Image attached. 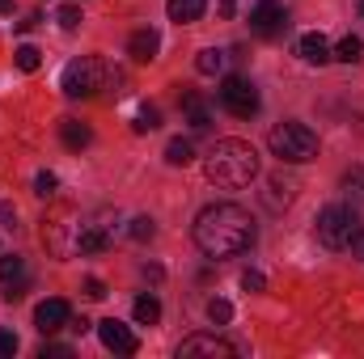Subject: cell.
Listing matches in <instances>:
<instances>
[{"label":"cell","mask_w":364,"mask_h":359,"mask_svg":"<svg viewBox=\"0 0 364 359\" xmlns=\"http://www.w3.org/2000/svg\"><path fill=\"white\" fill-rule=\"evenodd\" d=\"M195 245L208 258H233L255 245V220L237 203H212L195 216Z\"/></svg>","instance_id":"6da1fadb"},{"label":"cell","mask_w":364,"mask_h":359,"mask_svg":"<svg viewBox=\"0 0 364 359\" xmlns=\"http://www.w3.org/2000/svg\"><path fill=\"white\" fill-rule=\"evenodd\" d=\"M208 178L225 190H242L259 178V153L246 144V140H216L208 161H203Z\"/></svg>","instance_id":"7a4b0ae2"},{"label":"cell","mask_w":364,"mask_h":359,"mask_svg":"<svg viewBox=\"0 0 364 359\" xmlns=\"http://www.w3.org/2000/svg\"><path fill=\"white\" fill-rule=\"evenodd\" d=\"M110 81L119 85V72H110L106 60H97V55H81V60H73V64L64 68L60 89L68 93V97H93L97 89H110Z\"/></svg>","instance_id":"3957f363"},{"label":"cell","mask_w":364,"mask_h":359,"mask_svg":"<svg viewBox=\"0 0 364 359\" xmlns=\"http://www.w3.org/2000/svg\"><path fill=\"white\" fill-rule=\"evenodd\" d=\"M267 148L284 165H305V161L318 157V136L305 123H275L267 131Z\"/></svg>","instance_id":"277c9868"},{"label":"cell","mask_w":364,"mask_h":359,"mask_svg":"<svg viewBox=\"0 0 364 359\" xmlns=\"http://www.w3.org/2000/svg\"><path fill=\"white\" fill-rule=\"evenodd\" d=\"M360 233H364V224H360V216H356V207H343V203L322 207V216H318V241L326 250H348V245H356Z\"/></svg>","instance_id":"5b68a950"},{"label":"cell","mask_w":364,"mask_h":359,"mask_svg":"<svg viewBox=\"0 0 364 359\" xmlns=\"http://www.w3.org/2000/svg\"><path fill=\"white\" fill-rule=\"evenodd\" d=\"M114 228H119V216L114 211H93L77 224L73 233V250L77 254H102L110 241H114Z\"/></svg>","instance_id":"8992f818"},{"label":"cell","mask_w":364,"mask_h":359,"mask_svg":"<svg viewBox=\"0 0 364 359\" xmlns=\"http://www.w3.org/2000/svg\"><path fill=\"white\" fill-rule=\"evenodd\" d=\"M216 97H220V106H225L233 118H250V114H259V89H255L246 77H225L220 89H216Z\"/></svg>","instance_id":"52a82bcc"},{"label":"cell","mask_w":364,"mask_h":359,"mask_svg":"<svg viewBox=\"0 0 364 359\" xmlns=\"http://www.w3.org/2000/svg\"><path fill=\"white\" fill-rule=\"evenodd\" d=\"M97 338H102V347L106 351H114V355H136V334L119 321V317H106V321H97Z\"/></svg>","instance_id":"ba28073f"},{"label":"cell","mask_w":364,"mask_h":359,"mask_svg":"<svg viewBox=\"0 0 364 359\" xmlns=\"http://www.w3.org/2000/svg\"><path fill=\"white\" fill-rule=\"evenodd\" d=\"M288 26V13H284V4L279 0H259L255 9H250V30L255 34H263V38H272Z\"/></svg>","instance_id":"9c48e42d"},{"label":"cell","mask_w":364,"mask_h":359,"mask_svg":"<svg viewBox=\"0 0 364 359\" xmlns=\"http://www.w3.org/2000/svg\"><path fill=\"white\" fill-rule=\"evenodd\" d=\"M68 321H73V309H68V300H60V296H51V300H43V304L34 309L38 334H55V330H64Z\"/></svg>","instance_id":"30bf717a"},{"label":"cell","mask_w":364,"mask_h":359,"mask_svg":"<svg viewBox=\"0 0 364 359\" xmlns=\"http://www.w3.org/2000/svg\"><path fill=\"white\" fill-rule=\"evenodd\" d=\"M178 355L182 359H191V355H220V359H229L233 355V347L225 343V338H216V334H191V338H182V347H178Z\"/></svg>","instance_id":"8fae6325"},{"label":"cell","mask_w":364,"mask_h":359,"mask_svg":"<svg viewBox=\"0 0 364 359\" xmlns=\"http://www.w3.org/2000/svg\"><path fill=\"white\" fill-rule=\"evenodd\" d=\"M157 47H161V38H157V30H136L132 38H127V55L136 60V64H149V60H157Z\"/></svg>","instance_id":"7c38bea8"},{"label":"cell","mask_w":364,"mask_h":359,"mask_svg":"<svg viewBox=\"0 0 364 359\" xmlns=\"http://www.w3.org/2000/svg\"><path fill=\"white\" fill-rule=\"evenodd\" d=\"M263 199H267V207H272V211L288 207V203L296 199V182H292V178H284V174H275V178L267 182V194H263Z\"/></svg>","instance_id":"4fadbf2b"},{"label":"cell","mask_w":364,"mask_h":359,"mask_svg":"<svg viewBox=\"0 0 364 359\" xmlns=\"http://www.w3.org/2000/svg\"><path fill=\"white\" fill-rule=\"evenodd\" d=\"M301 60H305V64H331L335 55H331V43L314 30V34H305V38H301Z\"/></svg>","instance_id":"5bb4252c"},{"label":"cell","mask_w":364,"mask_h":359,"mask_svg":"<svg viewBox=\"0 0 364 359\" xmlns=\"http://www.w3.org/2000/svg\"><path fill=\"white\" fill-rule=\"evenodd\" d=\"M203 9H208V0H170V4H166L170 21H178V26L199 21V17H203Z\"/></svg>","instance_id":"9a60e30c"},{"label":"cell","mask_w":364,"mask_h":359,"mask_svg":"<svg viewBox=\"0 0 364 359\" xmlns=\"http://www.w3.org/2000/svg\"><path fill=\"white\" fill-rule=\"evenodd\" d=\"M182 110H186V123H191L195 131H208V127H212L208 106H203V97H199V93H182Z\"/></svg>","instance_id":"2e32d148"},{"label":"cell","mask_w":364,"mask_h":359,"mask_svg":"<svg viewBox=\"0 0 364 359\" xmlns=\"http://www.w3.org/2000/svg\"><path fill=\"white\" fill-rule=\"evenodd\" d=\"M60 136H64V144H68L73 153H81V148L93 140V131L85 127V123H77V118H64V123H60Z\"/></svg>","instance_id":"e0dca14e"},{"label":"cell","mask_w":364,"mask_h":359,"mask_svg":"<svg viewBox=\"0 0 364 359\" xmlns=\"http://www.w3.org/2000/svg\"><path fill=\"white\" fill-rule=\"evenodd\" d=\"M132 313H136V321H140V326H157V321H161V300L144 292V296H136Z\"/></svg>","instance_id":"ac0fdd59"},{"label":"cell","mask_w":364,"mask_h":359,"mask_svg":"<svg viewBox=\"0 0 364 359\" xmlns=\"http://www.w3.org/2000/svg\"><path fill=\"white\" fill-rule=\"evenodd\" d=\"M0 283H4V287L26 283V263H21V254H0Z\"/></svg>","instance_id":"d6986e66"},{"label":"cell","mask_w":364,"mask_h":359,"mask_svg":"<svg viewBox=\"0 0 364 359\" xmlns=\"http://www.w3.org/2000/svg\"><path fill=\"white\" fill-rule=\"evenodd\" d=\"M195 68H199L203 77H216V72L225 68V51H216V47H203V51H199V60H195Z\"/></svg>","instance_id":"ffe728a7"},{"label":"cell","mask_w":364,"mask_h":359,"mask_svg":"<svg viewBox=\"0 0 364 359\" xmlns=\"http://www.w3.org/2000/svg\"><path fill=\"white\" fill-rule=\"evenodd\" d=\"M331 55H335V60H343V64H356V60L364 55V43L356 38V34H348V38H343V43H339Z\"/></svg>","instance_id":"44dd1931"},{"label":"cell","mask_w":364,"mask_h":359,"mask_svg":"<svg viewBox=\"0 0 364 359\" xmlns=\"http://www.w3.org/2000/svg\"><path fill=\"white\" fill-rule=\"evenodd\" d=\"M191 157H195L191 140H170V144H166V161H170V165H191Z\"/></svg>","instance_id":"7402d4cb"},{"label":"cell","mask_w":364,"mask_h":359,"mask_svg":"<svg viewBox=\"0 0 364 359\" xmlns=\"http://www.w3.org/2000/svg\"><path fill=\"white\" fill-rule=\"evenodd\" d=\"M38 64H43V51L30 47V43H21V47H17V68H21V72H38Z\"/></svg>","instance_id":"603a6c76"},{"label":"cell","mask_w":364,"mask_h":359,"mask_svg":"<svg viewBox=\"0 0 364 359\" xmlns=\"http://www.w3.org/2000/svg\"><path fill=\"white\" fill-rule=\"evenodd\" d=\"M132 127H136V131H157V127H161V110H157V106H140V114H136Z\"/></svg>","instance_id":"cb8c5ba5"},{"label":"cell","mask_w":364,"mask_h":359,"mask_svg":"<svg viewBox=\"0 0 364 359\" xmlns=\"http://www.w3.org/2000/svg\"><path fill=\"white\" fill-rule=\"evenodd\" d=\"M208 317H212V326H225V321H233V304L229 300H208Z\"/></svg>","instance_id":"d4e9b609"},{"label":"cell","mask_w":364,"mask_h":359,"mask_svg":"<svg viewBox=\"0 0 364 359\" xmlns=\"http://www.w3.org/2000/svg\"><path fill=\"white\" fill-rule=\"evenodd\" d=\"M343 190H348L352 199H364V165H356V170L343 174Z\"/></svg>","instance_id":"484cf974"},{"label":"cell","mask_w":364,"mask_h":359,"mask_svg":"<svg viewBox=\"0 0 364 359\" xmlns=\"http://www.w3.org/2000/svg\"><path fill=\"white\" fill-rule=\"evenodd\" d=\"M55 21H60L64 30H77V26L85 21V17H81V4H64V9L55 13Z\"/></svg>","instance_id":"4316f807"},{"label":"cell","mask_w":364,"mask_h":359,"mask_svg":"<svg viewBox=\"0 0 364 359\" xmlns=\"http://www.w3.org/2000/svg\"><path fill=\"white\" fill-rule=\"evenodd\" d=\"M55 186H60L55 174H51V170H43V174L34 178V194H38V199H51V194H55Z\"/></svg>","instance_id":"83f0119b"},{"label":"cell","mask_w":364,"mask_h":359,"mask_svg":"<svg viewBox=\"0 0 364 359\" xmlns=\"http://www.w3.org/2000/svg\"><path fill=\"white\" fill-rule=\"evenodd\" d=\"M153 233H157V224H153L149 216H136V220H132V237H136V241H153Z\"/></svg>","instance_id":"f1b7e54d"},{"label":"cell","mask_w":364,"mask_h":359,"mask_svg":"<svg viewBox=\"0 0 364 359\" xmlns=\"http://www.w3.org/2000/svg\"><path fill=\"white\" fill-rule=\"evenodd\" d=\"M9 355H17V334L0 326V359H9Z\"/></svg>","instance_id":"f546056e"},{"label":"cell","mask_w":364,"mask_h":359,"mask_svg":"<svg viewBox=\"0 0 364 359\" xmlns=\"http://www.w3.org/2000/svg\"><path fill=\"white\" fill-rule=\"evenodd\" d=\"M242 287H246V292H263V287H267L263 270H246V275H242Z\"/></svg>","instance_id":"4dcf8cb0"},{"label":"cell","mask_w":364,"mask_h":359,"mask_svg":"<svg viewBox=\"0 0 364 359\" xmlns=\"http://www.w3.org/2000/svg\"><path fill=\"white\" fill-rule=\"evenodd\" d=\"M85 296L102 300V296H106V283H102V279H85Z\"/></svg>","instance_id":"1f68e13d"},{"label":"cell","mask_w":364,"mask_h":359,"mask_svg":"<svg viewBox=\"0 0 364 359\" xmlns=\"http://www.w3.org/2000/svg\"><path fill=\"white\" fill-rule=\"evenodd\" d=\"M0 224H4V228H13V224H17V211H13L9 203H0Z\"/></svg>","instance_id":"d6a6232c"},{"label":"cell","mask_w":364,"mask_h":359,"mask_svg":"<svg viewBox=\"0 0 364 359\" xmlns=\"http://www.w3.org/2000/svg\"><path fill=\"white\" fill-rule=\"evenodd\" d=\"M47 355H73V347H60V343H47V347H43V359Z\"/></svg>","instance_id":"836d02e7"},{"label":"cell","mask_w":364,"mask_h":359,"mask_svg":"<svg viewBox=\"0 0 364 359\" xmlns=\"http://www.w3.org/2000/svg\"><path fill=\"white\" fill-rule=\"evenodd\" d=\"M233 9H237V0H220V17H233Z\"/></svg>","instance_id":"e575fe53"},{"label":"cell","mask_w":364,"mask_h":359,"mask_svg":"<svg viewBox=\"0 0 364 359\" xmlns=\"http://www.w3.org/2000/svg\"><path fill=\"white\" fill-rule=\"evenodd\" d=\"M9 9H13V4H9V0H0V13H9Z\"/></svg>","instance_id":"d590c367"},{"label":"cell","mask_w":364,"mask_h":359,"mask_svg":"<svg viewBox=\"0 0 364 359\" xmlns=\"http://www.w3.org/2000/svg\"><path fill=\"white\" fill-rule=\"evenodd\" d=\"M360 17H364V0H360Z\"/></svg>","instance_id":"8d00e7d4"}]
</instances>
